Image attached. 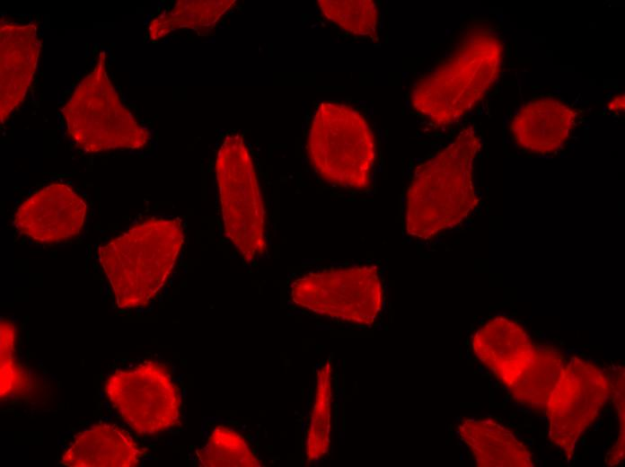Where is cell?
<instances>
[{"label":"cell","mask_w":625,"mask_h":467,"mask_svg":"<svg viewBox=\"0 0 625 467\" xmlns=\"http://www.w3.org/2000/svg\"><path fill=\"white\" fill-rule=\"evenodd\" d=\"M216 177L224 234L251 262L266 251L265 209L251 156L239 134L224 138L216 159Z\"/></svg>","instance_id":"6"},{"label":"cell","mask_w":625,"mask_h":467,"mask_svg":"<svg viewBox=\"0 0 625 467\" xmlns=\"http://www.w3.org/2000/svg\"><path fill=\"white\" fill-rule=\"evenodd\" d=\"M609 109L611 110H624V96L620 95L615 97L609 104Z\"/></svg>","instance_id":"22"},{"label":"cell","mask_w":625,"mask_h":467,"mask_svg":"<svg viewBox=\"0 0 625 467\" xmlns=\"http://www.w3.org/2000/svg\"><path fill=\"white\" fill-rule=\"evenodd\" d=\"M40 48L37 27L33 23L1 22V123L24 101L37 69Z\"/></svg>","instance_id":"11"},{"label":"cell","mask_w":625,"mask_h":467,"mask_svg":"<svg viewBox=\"0 0 625 467\" xmlns=\"http://www.w3.org/2000/svg\"><path fill=\"white\" fill-rule=\"evenodd\" d=\"M612 392L611 383L594 365L577 357L563 365L545 410L550 442L568 459Z\"/></svg>","instance_id":"9"},{"label":"cell","mask_w":625,"mask_h":467,"mask_svg":"<svg viewBox=\"0 0 625 467\" xmlns=\"http://www.w3.org/2000/svg\"><path fill=\"white\" fill-rule=\"evenodd\" d=\"M307 150L314 170L328 182L355 189L369 185L375 161L374 136L352 107L321 103L311 123Z\"/></svg>","instance_id":"5"},{"label":"cell","mask_w":625,"mask_h":467,"mask_svg":"<svg viewBox=\"0 0 625 467\" xmlns=\"http://www.w3.org/2000/svg\"><path fill=\"white\" fill-rule=\"evenodd\" d=\"M575 112L564 102L551 98L532 101L515 114L510 131L516 144L535 154H551L560 149L575 125Z\"/></svg>","instance_id":"13"},{"label":"cell","mask_w":625,"mask_h":467,"mask_svg":"<svg viewBox=\"0 0 625 467\" xmlns=\"http://www.w3.org/2000/svg\"><path fill=\"white\" fill-rule=\"evenodd\" d=\"M564 365L560 351L550 345H534L529 361L509 388L515 401L545 410Z\"/></svg>","instance_id":"16"},{"label":"cell","mask_w":625,"mask_h":467,"mask_svg":"<svg viewBox=\"0 0 625 467\" xmlns=\"http://www.w3.org/2000/svg\"><path fill=\"white\" fill-rule=\"evenodd\" d=\"M1 348V399L4 400L22 385V370L14 357L16 330L14 324L5 318L0 325Z\"/></svg>","instance_id":"21"},{"label":"cell","mask_w":625,"mask_h":467,"mask_svg":"<svg viewBox=\"0 0 625 467\" xmlns=\"http://www.w3.org/2000/svg\"><path fill=\"white\" fill-rule=\"evenodd\" d=\"M87 205L69 185L54 182L35 191L17 208L13 223L22 234L40 243H54L77 235Z\"/></svg>","instance_id":"10"},{"label":"cell","mask_w":625,"mask_h":467,"mask_svg":"<svg viewBox=\"0 0 625 467\" xmlns=\"http://www.w3.org/2000/svg\"><path fill=\"white\" fill-rule=\"evenodd\" d=\"M142 453L133 437L108 423L92 426L73 439L60 463L70 467H133Z\"/></svg>","instance_id":"14"},{"label":"cell","mask_w":625,"mask_h":467,"mask_svg":"<svg viewBox=\"0 0 625 467\" xmlns=\"http://www.w3.org/2000/svg\"><path fill=\"white\" fill-rule=\"evenodd\" d=\"M105 393L136 434H159L180 420L179 389L168 370L157 362L116 370L105 382Z\"/></svg>","instance_id":"8"},{"label":"cell","mask_w":625,"mask_h":467,"mask_svg":"<svg viewBox=\"0 0 625 467\" xmlns=\"http://www.w3.org/2000/svg\"><path fill=\"white\" fill-rule=\"evenodd\" d=\"M297 306L315 314L361 326L372 325L383 306V285L374 266L307 272L290 285Z\"/></svg>","instance_id":"7"},{"label":"cell","mask_w":625,"mask_h":467,"mask_svg":"<svg viewBox=\"0 0 625 467\" xmlns=\"http://www.w3.org/2000/svg\"><path fill=\"white\" fill-rule=\"evenodd\" d=\"M184 242L178 218L136 224L98 248V259L118 307L149 304L167 282Z\"/></svg>","instance_id":"2"},{"label":"cell","mask_w":625,"mask_h":467,"mask_svg":"<svg viewBox=\"0 0 625 467\" xmlns=\"http://www.w3.org/2000/svg\"><path fill=\"white\" fill-rule=\"evenodd\" d=\"M461 441L480 467H532L527 447L508 429L492 419H462L457 427Z\"/></svg>","instance_id":"15"},{"label":"cell","mask_w":625,"mask_h":467,"mask_svg":"<svg viewBox=\"0 0 625 467\" xmlns=\"http://www.w3.org/2000/svg\"><path fill=\"white\" fill-rule=\"evenodd\" d=\"M480 148V138L467 128L417 167L406 195L408 234L428 239L468 216L478 202L473 163Z\"/></svg>","instance_id":"1"},{"label":"cell","mask_w":625,"mask_h":467,"mask_svg":"<svg viewBox=\"0 0 625 467\" xmlns=\"http://www.w3.org/2000/svg\"><path fill=\"white\" fill-rule=\"evenodd\" d=\"M502 57L497 34L486 28L470 31L444 61L416 82L412 106L439 126L458 120L494 84Z\"/></svg>","instance_id":"3"},{"label":"cell","mask_w":625,"mask_h":467,"mask_svg":"<svg viewBox=\"0 0 625 467\" xmlns=\"http://www.w3.org/2000/svg\"><path fill=\"white\" fill-rule=\"evenodd\" d=\"M471 348L476 357L509 389L532 357L534 344L519 323L497 316L475 331Z\"/></svg>","instance_id":"12"},{"label":"cell","mask_w":625,"mask_h":467,"mask_svg":"<svg viewBox=\"0 0 625 467\" xmlns=\"http://www.w3.org/2000/svg\"><path fill=\"white\" fill-rule=\"evenodd\" d=\"M61 113L68 136L85 153L140 149L150 140L149 130L124 106L111 84L104 53L75 86Z\"/></svg>","instance_id":"4"},{"label":"cell","mask_w":625,"mask_h":467,"mask_svg":"<svg viewBox=\"0 0 625 467\" xmlns=\"http://www.w3.org/2000/svg\"><path fill=\"white\" fill-rule=\"evenodd\" d=\"M202 467H257L261 463L246 439L225 425L216 426L197 453Z\"/></svg>","instance_id":"19"},{"label":"cell","mask_w":625,"mask_h":467,"mask_svg":"<svg viewBox=\"0 0 625 467\" xmlns=\"http://www.w3.org/2000/svg\"><path fill=\"white\" fill-rule=\"evenodd\" d=\"M333 396V366L330 359H328L316 372L313 401L304 441L305 457L309 463L322 459L330 451Z\"/></svg>","instance_id":"18"},{"label":"cell","mask_w":625,"mask_h":467,"mask_svg":"<svg viewBox=\"0 0 625 467\" xmlns=\"http://www.w3.org/2000/svg\"><path fill=\"white\" fill-rule=\"evenodd\" d=\"M234 3L233 0L178 1L169 11H164L150 22L149 37L158 40L179 29L207 32Z\"/></svg>","instance_id":"17"},{"label":"cell","mask_w":625,"mask_h":467,"mask_svg":"<svg viewBox=\"0 0 625 467\" xmlns=\"http://www.w3.org/2000/svg\"><path fill=\"white\" fill-rule=\"evenodd\" d=\"M318 5L327 19L343 30L361 36L376 31L378 12L370 0H320Z\"/></svg>","instance_id":"20"}]
</instances>
